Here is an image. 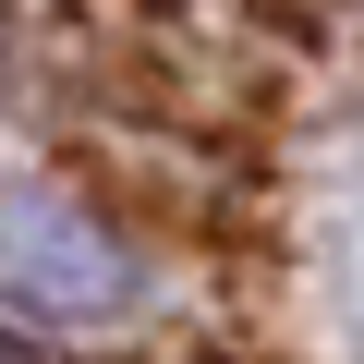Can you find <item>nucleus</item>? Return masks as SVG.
<instances>
[{"label":"nucleus","instance_id":"obj_1","mask_svg":"<svg viewBox=\"0 0 364 364\" xmlns=\"http://www.w3.org/2000/svg\"><path fill=\"white\" fill-rule=\"evenodd\" d=\"M0 304L37 328H122L146 304V255L61 182H0Z\"/></svg>","mask_w":364,"mask_h":364}]
</instances>
